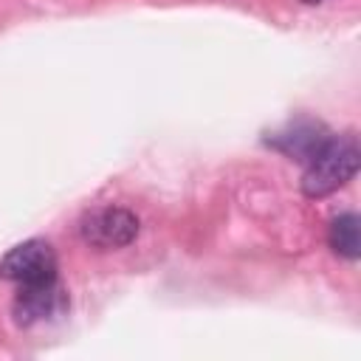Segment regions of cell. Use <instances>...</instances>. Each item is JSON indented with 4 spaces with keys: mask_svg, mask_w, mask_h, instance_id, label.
<instances>
[{
    "mask_svg": "<svg viewBox=\"0 0 361 361\" xmlns=\"http://www.w3.org/2000/svg\"><path fill=\"white\" fill-rule=\"evenodd\" d=\"M361 149L358 138L353 133L347 135H330L322 149L307 161V169L302 175V192L307 197H327L344 183H350L358 172Z\"/></svg>",
    "mask_w": 361,
    "mask_h": 361,
    "instance_id": "obj_1",
    "label": "cell"
},
{
    "mask_svg": "<svg viewBox=\"0 0 361 361\" xmlns=\"http://www.w3.org/2000/svg\"><path fill=\"white\" fill-rule=\"evenodd\" d=\"M0 276L14 285L51 282L56 276V251L45 240H25L0 259Z\"/></svg>",
    "mask_w": 361,
    "mask_h": 361,
    "instance_id": "obj_2",
    "label": "cell"
},
{
    "mask_svg": "<svg viewBox=\"0 0 361 361\" xmlns=\"http://www.w3.org/2000/svg\"><path fill=\"white\" fill-rule=\"evenodd\" d=\"M79 234L93 248H124L138 234V217L121 206H102L82 217Z\"/></svg>",
    "mask_w": 361,
    "mask_h": 361,
    "instance_id": "obj_3",
    "label": "cell"
},
{
    "mask_svg": "<svg viewBox=\"0 0 361 361\" xmlns=\"http://www.w3.org/2000/svg\"><path fill=\"white\" fill-rule=\"evenodd\" d=\"M68 310V293L59 279L37 282V285H17V296L11 305L14 322L20 327H31L39 322H51Z\"/></svg>",
    "mask_w": 361,
    "mask_h": 361,
    "instance_id": "obj_4",
    "label": "cell"
},
{
    "mask_svg": "<svg viewBox=\"0 0 361 361\" xmlns=\"http://www.w3.org/2000/svg\"><path fill=\"white\" fill-rule=\"evenodd\" d=\"M330 138V133L324 130L322 121H313V118H299V121H290L285 130H279L274 138H268V144H274L276 149H282L285 155L296 158V161H310L322 144Z\"/></svg>",
    "mask_w": 361,
    "mask_h": 361,
    "instance_id": "obj_5",
    "label": "cell"
},
{
    "mask_svg": "<svg viewBox=\"0 0 361 361\" xmlns=\"http://www.w3.org/2000/svg\"><path fill=\"white\" fill-rule=\"evenodd\" d=\"M327 240H330V248H333L338 257L355 262V259L361 257V220H358V214H353V212L338 214V217L330 223Z\"/></svg>",
    "mask_w": 361,
    "mask_h": 361,
    "instance_id": "obj_6",
    "label": "cell"
},
{
    "mask_svg": "<svg viewBox=\"0 0 361 361\" xmlns=\"http://www.w3.org/2000/svg\"><path fill=\"white\" fill-rule=\"evenodd\" d=\"M302 3H322V0H302Z\"/></svg>",
    "mask_w": 361,
    "mask_h": 361,
    "instance_id": "obj_7",
    "label": "cell"
}]
</instances>
